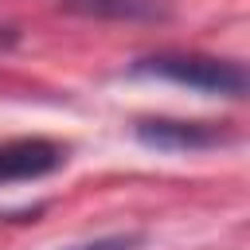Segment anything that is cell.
Returning <instances> with one entry per match:
<instances>
[{
    "label": "cell",
    "instance_id": "6da1fadb",
    "mask_svg": "<svg viewBox=\"0 0 250 250\" xmlns=\"http://www.w3.org/2000/svg\"><path fill=\"white\" fill-rule=\"evenodd\" d=\"M133 74L145 78H164L176 86H191L199 94H223V98H242L250 78L242 62L230 59H215V55H195V51H156L145 55L129 66Z\"/></svg>",
    "mask_w": 250,
    "mask_h": 250
},
{
    "label": "cell",
    "instance_id": "7a4b0ae2",
    "mask_svg": "<svg viewBox=\"0 0 250 250\" xmlns=\"http://www.w3.org/2000/svg\"><path fill=\"white\" fill-rule=\"evenodd\" d=\"M234 133L215 121H180V117H145L137 121V141L160 152H203L227 145Z\"/></svg>",
    "mask_w": 250,
    "mask_h": 250
},
{
    "label": "cell",
    "instance_id": "3957f363",
    "mask_svg": "<svg viewBox=\"0 0 250 250\" xmlns=\"http://www.w3.org/2000/svg\"><path fill=\"white\" fill-rule=\"evenodd\" d=\"M66 164V148L43 137H20L0 145V188L4 184H23V180H43Z\"/></svg>",
    "mask_w": 250,
    "mask_h": 250
},
{
    "label": "cell",
    "instance_id": "277c9868",
    "mask_svg": "<svg viewBox=\"0 0 250 250\" xmlns=\"http://www.w3.org/2000/svg\"><path fill=\"white\" fill-rule=\"evenodd\" d=\"M66 12L90 20H117V23H164L172 16L168 0H62Z\"/></svg>",
    "mask_w": 250,
    "mask_h": 250
},
{
    "label": "cell",
    "instance_id": "5b68a950",
    "mask_svg": "<svg viewBox=\"0 0 250 250\" xmlns=\"http://www.w3.org/2000/svg\"><path fill=\"white\" fill-rule=\"evenodd\" d=\"M141 246H145V230H117V234H102V238L59 246V250H141Z\"/></svg>",
    "mask_w": 250,
    "mask_h": 250
}]
</instances>
